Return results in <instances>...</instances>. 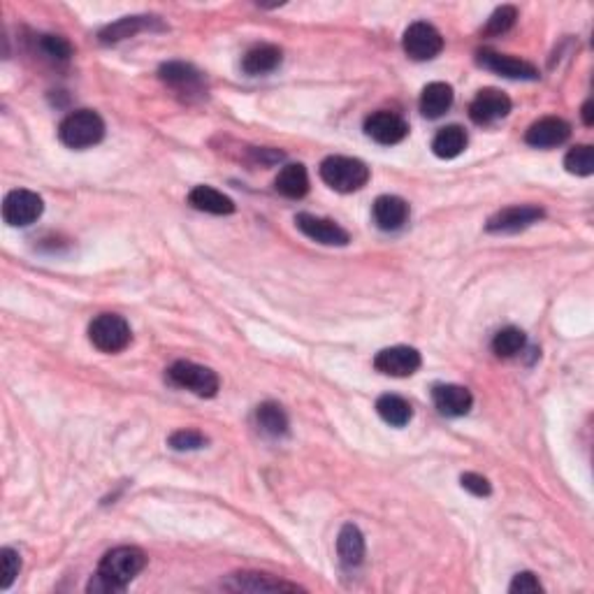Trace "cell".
Returning a JSON list of instances; mask_svg holds the SVG:
<instances>
[{
	"label": "cell",
	"mask_w": 594,
	"mask_h": 594,
	"mask_svg": "<svg viewBox=\"0 0 594 594\" xmlns=\"http://www.w3.org/2000/svg\"><path fill=\"white\" fill-rule=\"evenodd\" d=\"M145 567V551L135 546L114 548L100 560L98 573L89 583V592H124L126 585L137 579Z\"/></svg>",
	"instance_id": "obj_1"
},
{
	"label": "cell",
	"mask_w": 594,
	"mask_h": 594,
	"mask_svg": "<svg viewBox=\"0 0 594 594\" xmlns=\"http://www.w3.org/2000/svg\"><path fill=\"white\" fill-rule=\"evenodd\" d=\"M321 179L337 193H355L370 182V167L351 156H327L321 163Z\"/></svg>",
	"instance_id": "obj_2"
},
{
	"label": "cell",
	"mask_w": 594,
	"mask_h": 594,
	"mask_svg": "<svg viewBox=\"0 0 594 594\" xmlns=\"http://www.w3.org/2000/svg\"><path fill=\"white\" fill-rule=\"evenodd\" d=\"M105 137V121L93 109L70 112L59 126V139L70 149H89Z\"/></svg>",
	"instance_id": "obj_3"
},
{
	"label": "cell",
	"mask_w": 594,
	"mask_h": 594,
	"mask_svg": "<svg viewBox=\"0 0 594 594\" xmlns=\"http://www.w3.org/2000/svg\"><path fill=\"white\" fill-rule=\"evenodd\" d=\"M89 339L102 354H121L133 339L128 321L118 314H100L89 325Z\"/></svg>",
	"instance_id": "obj_4"
},
{
	"label": "cell",
	"mask_w": 594,
	"mask_h": 594,
	"mask_svg": "<svg viewBox=\"0 0 594 594\" xmlns=\"http://www.w3.org/2000/svg\"><path fill=\"white\" fill-rule=\"evenodd\" d=\"M167 379H170L174 386L186 388V391H191L198 397H214L221 386V381L214 370L191 363V360H177V363L167 370Z\"/></svg>",
	"instance_id": "obj_5"
},
{
	"label": "cell",
	"mask_w": 594,
	"mask_h": 594,
	"mask_svg": "<svg viewBox=\"0 0 594 594\" xmlns=\"http://www.w3.org/2000/svg\"><path fill=\"white\" fill-rule=\"evenodd\" d=\"M44 203L38 193L26 191V188H16L10 191L3 200V219L12 228H26V225L35 223L42 216Z\"/></svg>",
	"instance_id": "obj_6"
},
{
	"label": "cell",
	"mask_w": 594,
	"mask_h": 594,
	"mask_svg": "<svg viewBox=\"0 0 594 594\" xmlns=\"http://www.w3.org/2000/svg\"><path fill=\"white\" fill-rule=\"evenodd\" d=\"M401 47L407 52L409 59L413 61H432L441 54L444 49V38L441 33L428 22H416L404 31Z\"/></svg>",
	"instance_id": "obj_7"
},
{
	"label": "cell",
	"mask_w": 594,
	"mask_h": 594,
	"mask_svg": "<svg viewBox=\"0 0 594 594\" xmlns=\"http://www.w3.org/2000/svg\"><path fill=\"white\" fill-rule=\"evenodd\" d=\"M546 216V212L536 204H514V207L499 209L497 214L487 219L486 231L497 232V235H511V232H520L530 228V225L539 223Z\"/></svg>",
	"instance_id": "obj_8"
},
{
	"label": "cell",
	"mask_w": 594,
	"mask_h": 594,
	"mask_svg": "<svg viewBox=\"0 0 594 594\" xmlns=\"http://www.w3.org/2000/svg\"><path fill=\"white\" fill-rule=\"evenodd\" d=\"M423 364V358L413 346H391L379 351L374 358L376 372L386 376H395V379H407L413 376Z\"/></svg>",
	"instance_id": "obj_9"
},
{
	"label": "cell",
	"mask_w": 594,
	"mask_h": 594,
	"mask_svg": "<svg viewBox=\"0 0 594 594\" xmlns=\"http://www.w3.org/2000/svg\"><path fill=\"white\" fill-rule=\"evenodd\" d=\"M509 114H511V98L506 96V93L497 91V89H483L469 105L471 121L478 126L497 124V121L506 118Z\"/></svg>",
	"instance_id": "obj_10"
},
{
	"label": "cell",
	"mask_w": 594,
	"mask_h": 594,
	"mask_svg": "<svg viewBox=\"0 0 594 594\" xmlns=\"http://www.w3.org/2000/svg\"><path fill=\"white\" fill-rule=\"evenodd\" d=\"M295 225H297V231L302 235L318 241V244H325V247H346L351 241V235L344 231L342 225L330 219H321V216L297 214L295 216Z\"/></svg>",
	"instance_id": "obj_11"
},
{
	"label": "cell",
	"mask_w": 594,
	"mask_h": 594,
	"mask_svg": "<svg viewBox=\"0 0 594 594\" xmlns=\"http://www.w3.org/2000/svg\"><path fill=\"white\" fill-rule=\"evenodd\" d=\"M364 133L370 135L376 145L392 146L407 137L409 124L395 112H374L364 121Z\"/></svg>",
	"instance_id": "obj_12"
},
{
	"label": "cell",
	"mask_w": 594,
	"mask_h": 594,
	"mask_svg": "<svg viewBox=\"0 0 594 594\" xmlns=\"http://www.w3.org/2000/svg\"><path fill=\"white\" fill-rule=\"evenodd\" d=\"M476 61L481 68L493 70L497 75L509 77V80H539V70L534 68L527 61H520L515 56H506V54H497V52H490V49H483L478 52Z\"/></svg>",
	"instance_id": "obj_13"
},
{
	"label": "cell",
	"mask_w": 594,
	"mask_h": 594,
	"mask_svg": "<svg viewBox=\"0 0 594 594\" xmlns=\"http://www.w3.org/2000/svg\"><path fill=\"white\" fill-rule=\"evenodd\" d=\"M571 135V126L560 117H543L527 128L525 142L534 149H552L564 145Z\"/></svg>",
	"instance_id": "obj_14"
},
{
	"label": "cell",
	"mask_w": 594,
	"mask_h": 594,
	"mask_svg": "<svg viewBox=\"0 0 594 594\" xmlns=\"http://www.w3.org/2000/svg\"><path fill=\"white\" fill-rule=\"evenodd\" d=\"M158 77H161L170 89L182 93V96H200V93L204 91L203 75H200L193 65L182 63V61L163 63L161 70H158Z\"/></svg>",
	"instance_id": "obj_15"
},
{
	"label": "cell",
	"mask_w": 594,
	"mask_h": 594,
	"mask_svg": "<svg viewBox=\"0 0 594 594\" xmlns=\"http://www.w3.org/2000/svg\"><path fill=\"white\" fill-rule=\"evenodd\" d=\"M434 407L439 409V413L448 418L467 416L474 407V397H471L469 388L456 386V383H439L432 391Z\"/></svg>",
	"instance_id": "obj_16"
},
{
	"label": "cell",
	"mask_w": 594,
	"mask_h": 594,
	"mask_svg": "<svg viewBox=\"0 0 594 594\" xmlns=\"http://www.w3.org/2000/svg\"><path fill=\"white\" fill-rule=\"evenodd\" d=\"M372 216L381 231H400L409 219V203L400 195H381L372 207Z\"/></svg>",
	"instance_id": "obj_17"
},
{
	"label": "cell",
	"mask_w": 594,
	"mask_h": 594,
	"mask_svg": "<svg viewBox=\"0 0 594 594\" xmlns=\"http://www.w3.org/2000/svg\"><path fill=\"white\" fill-rule=\"evenodd\" d=\"M154 24L156 26H161L156 16H124V19H118V22L102 28L98 38H100V44H118L128 38H135L137 33L149 31Z\"/></svg>",
	"instance_id": "obj_18"
},
{
	"label": "cell",
	"mask_w": 594,
	"mask_h": 594,
	"mask_svg": "<svg viewBox=\"0 0 594 594\" xmlns=\"http://www.w3.org/2000/svg\"><path fill=\"white\" fill-rule=\"evenodd\" d=\"M281 61H284V52L277 44H258V47L249 49L244 54L241 70L251 77L268 75V72H274L281 65Z\"/></svg>",
	"instance_id": "obj_19"
},
{
	"label": "cell",
	"mask_w": 594,
	"mask_h": 594,
	"mask_svg": "<svg viewBox=\"0 0 594 594\" xmlns=\"http://www.w3.org/2000/svg\"><path fill=\"white\" fill-rule=\"evenodd\" d=\"M453 86L446 84V81H432L423 89L420 93V114L425 118H439L453 105Z\"/></svg>",
	"instance_id": "obj_20"
},
{
	"label": "cell",
	"mask_w": 594,
	"mask_h": 594,
	"mask_svg": "<svg viewBox=\"0 0 594 594\" xmlns=\"http://www.w3.org/2000/svg\"><path fill=\"white\" fill-rule=\"evenodd\" d=\"M274 188L277 193H281L284 198L290 200H300L309 193V174H306V167L302 163H290L284 170L278 172L277 179H274Z\"/></svg>",
	"instance_id": "obj_21"
},
{
	"label": "cell",
	"mask_w": 594,
	"mask_h": 594,
	"mask_svg": "<svg viewBox=\"0 0 594 594\" xmlns=\"http://www.w3.org/2000/svg\"><path fill=\"white\" fill-rule=\"evenodd\" d=\"M188 203L193 204L198 212H204V214L228 216L235 212V203L212 186H195L193 191L188 193Z\"/></svg>",
	"instance_id": "obj_22"
},
{
	"label": "cell",
	"mask_w": 594,
	"mask_h": 594,
	"mask_svg": "<svg viewBox=\"0 0 594 594\" xmlns=\"http://www.w3.org/2000/svg\"><path fill=\"white\" fill-rule=\"evenodd\" d=\"M337 555L344 567H360L364 560V536L355 525H344L337 536Z\"/></svg>",
	"instance_id": "obj_23"
},
{
	"label": "cell",
	"mask_w": 594,
	"mask_h": 594,
	"mask_svg": "<svg viewBox=\"0 0 594 594\" xmlns=\"http://www.w3.org/2000/svg\"><path fill=\"white\" fill-rule=\"evenodd\" d=\"M225 588L231 589H244V592H281V589H300L293 583H284V580H277L268 573H235L231 579V583H225Z\"/></svg>",
	"instance_id": "obj_24"
},
{
	"label": "cell",
	"mask_w": 594,
	"mask_h": 594,
	"mask_svg": "<svg viewBox=\"0 0 594 594\" xmlns=\"http://www.w3.org/2000/svg\"><path fill=\"white\" fill-rule=\"evenodd\" d=\"M467 145H469V137H467L465 128H460V126H446V128H441L439 133L434 135L432 151L437 158L450 161V158H457L467 149Z\"/></svg>",
	"instance_id": "obj_25"
},
{
	"label": "cell",
	"mask_w": 594,
	"mask_h": 594,
	"mask_svg": "<svg viewBox=\"0 0 594 594\" xmlns=\"http://www.w3.org/2000/svg\"><path fill=\"white\" fill-rule=\"evenodd\" d=\"M256 425L260 428V432L272 437V439L288 434V416H286V411L277 401H263L256 409Z\"/></svg>",
	"instance_id": "obj_26"
},
{
	"label": "cell",
	"mask_w": 594,
	"mask_h": 594,
	"mask_svg": "<svg viewBox=\"0 0 594 594\" xmlns=\"http://www.w3.org/2000/svg\"><path fill=\"white\" fill-rule=\"evenodd\" d=\"M376 413L392 428H404L413 418L411 404L400 395H381L376 400Z\"/></svg>",
	"instance_id": "obj_27"
},
{
	"label": "cell",
	"mask_w": 594,
	"mask_h": 594,
	"mask_svg": "<svg viewBox=\"0 0 594 594\" xmlns=\"http://www.w3.org/2000/svg\"><path fill=\"white\" fill-rule=\"evenodd\" d=\"M525 344H527L525 332L520 330V327L511 325V327H504V330H499L497 335H495L493 351L495 355H499V358H515V355L525 351Z\"/></svg>",
	"instance_id": "obj_28"
},
{
	"label": "cell",
	"mask_w": 594,
	"mask_h": 594,
	"mask_svg": "<svg viewBox=\"0 0 594 594\" xmlns=\"http://www.w3.org/2000/svg\"><path fill=\"white\" fill-rule=\"evenodd\" d=\"M564 167L576 177H589L594 172V151L589 145H579L564 156Z\"/></svg>",
	"instance_id": "obj_29"
},
{
	"label": "cell",
	"mask_w": 594,
	"mask_h": 594,
	"mask_svg": "<svg viewBox=\"0 0 594 594\" xmlns=\"http://www.w3.org/2000/svg\"><path fill=\"white\" fill-rule=\"evenodd\" d=\"M22 571V557L14 548H3L0 551V589H10Z\"/></svg>",
	"instance_id": "obj_30"
},
{
	"label": "cell",
	"mask_w": 594,
	"mask_h": 594,
	"mask_svg": "<svg viewBox=\"0 0 594 594\" xmlns=\"http://www.w3.org/2000/svg\"><path fill=\"white\" fill-rule=\"evenodd\" d=\"M515 19H518V10L511 5H504L499 10L493 12V16L487 19L486 28H483V35H504L515 26Z\"/></svg>",
	"instance_id": "obj_31"
},
{
	"label": "cell",
	"mask_w": 594,
	"mask_h": 594,
	"mask_svg": "<svg viewBox=\"0 0 594 594\" xmlns=\"http://www.w3.org/2000/svg\"><path fill=\"white\" fill-rule=\"evenodd\" d=\"M207 444L209 439L203 432H198V429H177V432L170 434V439H167V446H170L172 450H179V453H184V450H200Z\"/></svg>",
	"instance_id": "obj_32"
},
{
	"label": "cell",
	"mask_w": 594,
	"mask_h": 594,
	"mask_svg": "<svg viewBox=\"0 0 594 594\" xmlns=\"http://www.w3.org/2000/svg\"><path fill=\"white\" fill-rule=\"evenodd\" d=\"M40 49L42 54L52 61H70L72 56V44L61 35H40Z\"/></svg>",
	"instance_id": "obj_33"
},
{
	"label": "cell",
	"mask_w": 594,
	"mask_h": 594,
	"mask_svg": "<svg viewBox=\"0 0 594 594\" xmlns=\"http://www.w3.org/2000/svg\"><path fill=\"white\" fill-rule=\"evenodd\" d=\"M460 483L467 493H471L474 497H490V495H493V486H490V481H487L486 476H481V474L467 471V474H462Z\"/></svg>",
	"instance_id": "obj_34"
},
{
	"label": "cell",
	"mask_w": 594,
	"mask_h": 594,
	"mask_svg": "<svg viewBox=\"0 0 594 594\" xmlns=\"http://www.w3.org/2000/svg\"><path fill=\"white\" fill-rule=\"evenodd\" d=\"M509 592L511 594H536V592H543V585L539 583V579H536L532 571H523V573H518L514 580H511Z\"/></svg>",
	"instance_id": "obj_35"
},
{
	"label": "cell",
	"mask_w": 594,
	"mask_h": 594,
	"mask_svg": "<svg viewBox=\"0 0 594 594\" xmlns=\"http://www.w3.org/2000/svg\"><path fill=\"white\" fill-rule=\"evenodd\" d=\"M583 121L585 126H592V102H585L583 105Z\"/></svg>",
	"instance_id": "obj_36"
}]
</instances>
